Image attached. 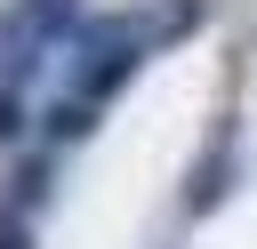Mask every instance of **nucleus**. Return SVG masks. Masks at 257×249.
I'll list each match as a JSON object with an SVG mask.
<instances>
[{
	"label": "nucleus",
	"mask_w": 257,
	"mask_h": 249,
	"mask_svg": "<svg viewBox=\"0 0 257 249\" xmlns=\"http://www.w3.org/2000/svg\"><path fill=\"white\" fill-rule=\"evenodd\" d=\"M56 201V153L48 145H16L8 153V177H0V209L8 217H40Z\"/></svg>",
	"instance_id": "nucleus-3"
},
{
	"label": "nucleus",
	"mask_w": 257,
	"mask_h": 249,
	"mask_svg": "<svg viewBox=\"0 0 257 249\" xmlns=\"http://www.w3.org/2000/svg\"><path fill=\"white\" fill-rule=\"evenodd\" d=\"M32 129H40L32 96H24V88H0V153H16V145H24Z\"/></svg>",
	"instance_id": "nucleus-6"
},
{
	"label": "nucleus",
	"mask_w": 257,
	"mask_h": 249,
	"mask_svg": "<svg viewBox=\"0 0 257 249\" xmlns=\"http://www.w3.org/2000/svg\"><path fill=\"white\" fill-rule=\"evenodd\" d=\"M0 249H32V217H8L0 209Z\"/></svg>",
	"instance_id": "nucleus-7"
},
{
	"label": "nucleus",
	"mask_w": 257,
	"mask_h": 249,
	"mask_svg": "<svg viewBox=\"0 0 257 249\" xmlns=\"http://www.w3.org/2000/svg\"><path fill=\"white\" fill-rule=\"evenodd\" d=\"M153 64V40H145V8L137 16H88L72 40H64V72H72V96L88 104H112L137 72Z\"/></svg>",
	"instance_id": "nucleus-1"
},
{
	"label": "nucleus",
	"mask_w": 257,
	"mask_h": 249,
	"mask_svg": "<svg viewBox=\"0 0 257 249\" xmlns=\"http://www.w3.org/2000/svg\"><path fill=\"white\" fill-rule=\"evenodd\" d=\"M96 112H104V104H88V96H72V88H64V96L40 112V145H48V153H64V145H88V137H96Z\"/></svg>",
	"instance_id": "nucleus-5"
},
{
	"label": "nucleus",
	"mask_w": 257,
	"mask_h": 249,
	"mask_svg": "<svg viewBox=\"0 0 257 249\" xmlns=\"http://www.w3.org/2000/svg\"><path fill=\"white\" fill-rule=\"evenodd\" d=\"M233 169H241V120H233V112H217V137L201 145V161H193V177H185V209H193V217H209V209L233 193Z\"/></svg>",
	"instance_id": "nucleus-2"
},
{
	"label": "nucleus",
	"mask_w": 257,
	"mask_h": 249,
	"mask_svg": "<svg viewBox=\"0 0 257 249\" xmlns=\"http://www.w3.org/2000/svg\"><path fill=\"white\" fill-rule=\"evenodd\" d=\"M80 24H88V0H8L0 8V32L40 40V48H64Z\"/></svg>",
	"instance_id": "nucleus-4"
}]
</instances>
